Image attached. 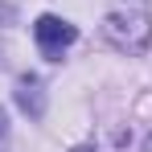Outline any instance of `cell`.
Listing matches in <instances>:
<instances>
[{"instance_id":"cell-1","label":"cell","mask_w":152,"mask_h":152,"mask_svg":"<svg viewBox=\"0 0 152 152\" xmlns=\"http://www.w3.org/2000/svg\"><path fill=\"white\" fill-rule=\"evenodd\" d=\"M103 37L127 58H140L152 41V12L144 0H119L103 17Z\"/></svg>"},{"instance_id":"cell-2","label":"cell","mask_w":152,"mask_h":152,"mask_svg":"<svg viewBox=\"0 0 152 152\" xmlns=\"http://www.w3.org/2000/svg\"><path fill=\"white\" fill-rule=\"evenodd\" d=\"M33 37H37V45H41V53H45L50 62H58L66 45H74L78 29L70 25V21H62V17H53V12H45V17H37V25H33Z\"/></svg>"},{"instance_id":"cell-3","label":"cell","mask_w":152,"mask_h":152,"mask_svg":"<svg viewBox=\"0 0 152 152\" xmlns=\"http://www.w3.org/2000/svg\"><path fill=\"white\" fill-rule=\"evenodd\" d=\"M17 103H21V111L33 115V119H41V111H45V95H41V82L33 74L17 78Z\"/></svg>"},{"instance_id":"cell-4","label":"cell","mask_w":152,"mask_h":152,"mask_svg":"<svg viewBox=\"0 0 152 152\" xmlns=\"http://www.w3.org/2000/svg\"><path fill=\"white\" fill-rule=\"evenodd\" d=\"M4 140H8V119H4V111H0V152H4Z\"/></svg>"},{"instance_id":"cell-5","label":"cell","mask_w":152,"mask_h":152,"mask_svg":"<svg viewBox=\"0 0 152 152\" xmlns=\"http://www.w3.org/2000/svg\"><path fill=\"white\" fill-rule=\"evenodd\" d=\"M144 152H152V136H148V140H144Z\"/></svg>"},{"instance_id":"cell-6","label":"cell","mask_w":152,"mask_h":152,"mask_svg":"<svg viewBox=\"0 0 152 152\" xmlns=\"http://www.w3.org/2000/svg\"><path fill=\"white\" fill-rule=\"evenodd\" d=\"M74 152H95V148H74Z\"/></svg>"}]
</instances>
